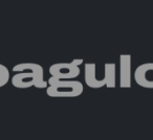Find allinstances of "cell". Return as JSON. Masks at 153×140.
Returning a JSON list of instances; mask_svg holds the SVG:
<instances>
[{
    "mask_svg": "<svg viewBox=\"0 0 153 140\" xmlns=\"http://www.w3.org/2000/svg\"><path fill=\"white\" fill-rule=\"evenodd\" d=\"M14 72L17 73L12 79V83L16 88L26 89L32 86L39 89H46L48 84L44 81V70L42 66L36 63H21L13 68Z\"/></svg>",
    "mask_w": 153,
    "mask_h": 140,
    "instance_id": "6da1fadb",
    "label": "cell"
},
{
    "mask_svg": "<svg viewBox=\"0 0 153 140\" xmlns=\"http://www.w3.org/2000/svg\"><path fill=\"white\" fill-rule=\"evenodd\" d=\"M46 93L51 97H76L83 93V84L79 81H60L49 77Z\"/></svg>",
    "mask_w": 153,
    "mask_h": 140,
    "instance_id": "7a4b0ae2",
    "label": "cell"
},
{
    "mask_svg": "<svg viewBox=\"0 0 153 140\" xmlns=\"http://www.w3.org/2000/svg\"><path fill=\"white\" fill-rule=\"evenodd\" d=\"M49 74L60 81H68L80 75V67L70 63H57L49 67Z\"/></svg>",
    "mask_w": 153,
    "mask_h": 140,
    "instance_id": "3957f363",
    "label": "cell"
},
{
    "mask_svg": "<svg viewBox=\"0 0 153 140\" xmlns=\"http://www.w3.org/2000/svg\"><path fill=\"white\" fill-rule=\"evenodd\" d=\"M134 81L140 87L153 89V63H145L140 65L133 73Z\"/></svg>",
    "mask_w": 153,
    "mask_h": 140,
    "instance_id": "277c9868",
    "label": "cell"
},
{
    "mask_svg": "<svg viewBox=\"0 0 153 140\" xmlns=\"http://www.w3.org/2000/svg\"><path fill=\"white\" fill-rule=\"evenodd\" d=\"M120 86L121 88L131 87V55H120Z\"/></svg>",
    "mask_w": 153,
    "mask_h": 140,
    "instance_id": "5b68a950",
    "label": "cell"
},
{
    "mask_svg": "<svg viewBox=\"0 0 153 140\" xmlns=\"http://www.w3.org/2000/svg\"><path fill=\"white\" fill-rule=\"evenodd\" d=\"M84 80L88 87L92 89H100L106 85L105 79H97L96 77V64L87 63L84 66Z\"/></svg>",
    "mask_w": 153,
    "mask_h": 140,
    "instance_id": "8992f818",
    "label": "cell"
},
{
    "mask_svg": "<svg viewBox=\"0 0 153 140\" xmlns=\"http://www.w3.org/2000/svg\"><path fill=\"white\" fill-rule=\"evenodd\" d=\"M105 69V82L108 88H115L117 85V66L114 63H106Z\"/></svg>",
    "mask_w": 153,
    "mask_h": 140,
    "instance_id": "52a82bcc",
    "label": "cell"
},
{
    "mask_svg": "<svg viewBox=\"0 0 153 140\" xmlns=\"http://www.w3.org/2000/svg\"><path fill=\"white\" fill-rule=\"evenodd\" d=\"M9 79H10L9 69L5 66L0 64V87L4 86L9 82Z\"/></svg>",
    "mask_w": 153,
    "mask_h": 140,
    "instance_id": "ba28073f",
    "label": "cell"
},
{
    "mask_svg": "<svg viewBox=\"0 0 153 140\" xmlns=\"http://www.w3.org/2000/svg\"><path fill=\"white\" fill-rule=\"evenodd\" d=\"M72 63H74V65L78 66V67H80V65H82V64L84 63V61H83V60H81V59H80V60L76 59V60H74V61H72Z\"/></svg>",
    "mask_w": 153,
    "mask_h": 140,
    "instance_id": "9c48e42d",
    "label": "cell"
}]
</instances>
